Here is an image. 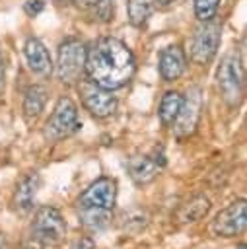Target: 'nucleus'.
<instances>
[{
    "label": "nucleus",
    "instance_id": "obj_1",
    "mask_svg": "<svg viewBox=\"0 0 247 249\" xmlns=\"http://www.w3.org/2000/svg\"><path fill=\"white\" fill-rule=\"evenodd\" d=\"M86 74L88 78L103 89L124 88L134 72L136 60L132 51L115 37H101L86 49Z\"/></svg>",
    "mask_w": 247,
    "mask_h": 249
},
{
    "label": "nucleus",
    "instance_id": "obj_2",
    "mask_svg": "<svg viewBox=\"0 0 247 249\" xmlns=\"http://www.w3.org/2000/svg\"><path fill=\"white\" fill-rule=\"evenodd\" d=\"M64 235H66V222L60 210L53 206H39L31 222L29 237L37 241L41 247H58L64 241Z\"/></svg>",
    "mask_w": 247,
    "mask_h": 249
},
{
    "label": "nucleus",
    "instance_id": "obj_3",
    "mask_svg": "<svg viewBox=\"0 0 247 249\" xmlns=\"http://www.w3.org/2000/svg\"><path fill=\"white\" fill-rule=\"evenodd\" d=\"M216 80H218V89L224 101L229 107H237L243 99L245 72H243V64L235 54H228L222 58L216 72Z\"/></svg>",
    "mask_w": 247,
    "mask_h": 249
},
{
    "label": "nucleus",
    "instance_id": "obj_4",
    "mask_svg": "<svg viewBox=\"0 0 247 249\" xmlns=\"http://www.w3.org/2000/svg\"><path fill=\"white\" fill-rule=\"evenodd\" d=\"M86 68V45L76 39L68 37L58 47L56 56V76L64 84H74L80 80Z\"/></svg>",
    "mask_w": 247,
    "mask_h": 249
},
{
    "label": "nucleus",
    "instance_id": "obj_5",
    "mask_svg": "<svg viewBox=\"0 0 247 249\" xmlns=\"http://www.w3.org/2000/svg\"><path fill=\"white\" fill-rule=\"evenodd\" d=\"M82 123L78 121V107L70 97H58L47 124H45V134L51 140H60L70 134H74Z\"/></svg>",
    "mask_w": 247,
    "mask_h": 249
},
{
    "label": "nucleus",
    "instance_id": "obj_6",
    "mask_svg": "<svg viewBox=\"0 0 247 249\" xmlns=\"http://www.w3.org/2000/svg\"><path fill=\"white\" fill-rule=\"evenodd\" d=\"M247 226V202L235 200L216 214L212 220V231L218 237H235L245 231Z\"/></svg>",
    "mask_w": 247,
    "mask_h": 249
},
{
    "label": "nucleus",
    "instance_id": "obj_7",
    "mask_svg": "<svg viewBox=\"0 0 247 249\" xmlns=\"http://www.w3.org/2000/svg\"><path fill=\"white\" fill-rule=\"evenodd\" d=\"M117 202V181L113 177H99L88 185L78 196V208H107L111 210Z\"/></svg>",
    "mask_w": 247,
    "mask_h": 249
},
{
    "label": "nucleus",
    "instance_id": "obj_8",
    "mask_svg": "<svg viewBox=\"0 0 247 249\" xmlns=\"http://www.w3.org/2000/svg\"><path fill=\"white\" fill-rule=\"evenodd\" d=\"M204 25H200L194 35H193V43H191V58L196 64H208L220 45V25L216 21H202Z\"/></svg>",
    "mask_w": 247,
    "mask_h": 249
},
{
    "label": "nucleus",
    "instance_id": "obj_9",
    "mask_svg": "<svg viewBox=\"0 0 247 249\" xmlns=\"http://www.w3.org/2000/svg\"><path fill=\"white\" fill-rule=\"evenodd\" d=\"M82 91V103L84 107L97 119H105L111 117L117 111V99L109 89L99 88L97 84H93L91 80L84 82L80 86Z\"/></svg>",
    "mask_w": 247,
    "mask_h": 249
},
{
    "label": "nucleus",
    "instance_id": "obj_10",
    "mask_svg": "<svg viewBox=\"0 0 247 249\" xmlns=\"http://www.w3.org/2000/svg\"><path fill=\"white\" fill-rule=\"evenodd\" d=\"M200 105H202V97H200V89L198 88H191L187 91V95L183 97L181 109L177 113V119L173 121V130L179 138L189 136L194 132L198 119H200Z\"/></svg>",
    "mask_w": 247,
    "mask_h": 249
},
{
    "label": "nucleus",
    "instance_id": "obj_11",
    "mask_svg": "<svg viewBox=\"0 0 247 249\" xmlns=\"http://www.w3.org/2000/svg\"><path fill=\"white\" fill-rule=\"evenodd\" d=\"M165 165V156L161 148H154L148 156H134L128 161V175L134 185H148L154 181L159 173V169Z\"/></svg>",
    "mask_w": 247,
    "mask_h": 249
},
{
    "label": "nucleus",
    "instance_id": "obj_12",
    "mask_svg": "<svg viewBox=\"0 0 247 249\" xmlns=\"http://www.w3.org/2000/svg\"><path fill=\"white\" fill-rule=\"evenodd\" d=\"M187 66V58L185 53L179 45H169L165 49H161L159 53V60H158V70L163 82H173L177 78L183 76Z\"/></svg>",
    "mask_w": 247,
    "mask_h": 249
},
{
    "label": "nucleus",
    "instance_id": "obj_13",
    "mask_svg": "<svg viewBox=\"0 0 247 249\" xmlns=\"http://www.w3.org/2000/svg\"><path fill=\"white\" fill-rule=\"evenodd\" d=\"M37 189H39V173L33 171V173H27L19 179V183L16 185V191H14V198H12L14 210L18 214L25 216L33 210Z\"/></svg>",
    "mask_w": 247,
    "mask_h": 249
},
{
    "label": "nucleus",
    "instance_id": "obj_14",
    "mask_svg": "<svg viewBox=\"0 0 247 249\" xmlns=\"http://www.w3.org/2000/svg\"><path fill=\"white\" fill-rule=\"evenodd\" d=\"M23 54H25V60H27V66L31 72L39 74V76H51L53 72V62H51V56H49V51L47 47L35 39V37H29L23 45Z\"/></svg>",
    "mask_w": 247,
    "mask_h": 249
},
{
    "label": "nucleus",
    "instance_id": "obj_15",
    "mask_svg": "<svg viewBox=\"0 0 247 249\" xmlns=\"http://www.w3.org/2000/svg\"><path fill=\"white\" fill-rule=\"evenodd\" d=\"M210 208H212V202L206 195H194L177 208L175 220L179 224H193V222L202 220L210 212Z\"/></svg>",
    "mask_w": 247,
    "mask_h": 249
},
{
    "label": "nucleus",
    "instance_id": "obj_16",
    "mask_svg": "<svg viewBox=\"0 0 247 249\" xmlns=\"http://www.w3.org/2000/svg\"><path fill=\"white\" fill-rule=\"evenodd\" d=\"M47 95H49V91L41 84H33V86L27 88L25 97H23V107H21L23 109V117H25L27 123H33L41 115V111L45 109Z\"/></svg>",
    "mask_w": 247,
    "mask_h": 249
},
{
    "label": "nucleus",
    "instance_id": "obj_17",
    "mask_svg": "<svg viewBox=\"0 0 247 249\" xmlns=\"http://www.w3.org/2000/svg\"><path fill=\"white\" fill-rule=\"evenodd\" d=\"M111 210L107 208H80V222L88 231H105L111 226Z\"/></svg>",
    "mask_w": 247,
    "mask_h": 249
},
{
    "label": "nucleus",
    "instance_id": "obj_18",
    "mask_svg": "<svg viewBox=\"0 0 247 249\" xmlns=\"http://www.w3.org/2000/svg\"><path fill=\"white\" fill-rule=\"evenodd\" d=\"M183 103V95L179 91H165L161 101H159V109H158V117L161 121V124L169 126L173 124V121L177 119V113L181 109Z\"/></svg>",
    "mask_w": 247,
    "mask_h": 249
},
{
    "label": "nucleus",
    "instance_id": "obj_19",
    "mask_svg": "<svg viewBox=\"0 0 247 249\" xmlns=\"http://www.w3.org/2000/svg\"><path fill=\"white\" fill-rule=\"evenodd\" d=\"M154 0H128V19L134 27H140L146 23L154 10Z\"/></svg>",
    "mask_w": 247,
    "mask_h": 249
},
{
    "label": "nucleus",
    "instance_id": "obj_20",
    "mask_svg": "<svg viewBox=\"0 0 247 249\" xmlns=\"http://www.w3.org/2000/svg\"><path fill=\"white\" fill-rule=\"evenodd\" d=\"M146 226H148V214H146L142 208H132V210L124 212L123 222H121V228H123L126 233H138V231H142Z\"/></svg>",
    "mask_w": 247,
    "mask_h": 249
},
{
    "label": "nucleus",
    "instance_id": "obj_21",
    "mask_svg": "<svg viewBox=\"0 0 247 249\" xmlns=\"http://www.w3.org/2000/svg\"><path fill=\"white\" fill-rule=\"evenodd\" d=\"M220 0H194V16L200 21H210L214 19L218 12Z\"/></svg>",
    "mask_w": 247,
    "mask_h": 249
},
{
    "label": "nucleus",
    "instance_id": "obj_22",
    "mask_svg": "<svg viewBox=\"0 0 247 249\" xmlns=\"http://www.w3.org/2000/svg\"><path fill=\"white\" fill-rule=\"evenodd\" d=\"M95 10H97V16L101 21H109L111 16H113V2L111 0H97L95 4Z\"/></svg>",
    "mask_w": 247,
    "mask_h": 249
},
{
    "label": "nucleus",
    "instance_id": "obj_23",
    "mask_svg": "<svg viewBox=\"0 0 247 249\" xmlns=\"http://www.w3.org/2000/svg\"><path fill=\"white\" fill-rule=\"evenodd\" d=\"M43 8H45V2L43 0H27L25 2V6H23V10H25V14L27 16H37V14H41L43 12Z\"/></svg>",
    "mask_w": 247,
    "mask_h": 249
},
{
    "label": "nucleus",
    "instance_id": "obj_24",
    "mask_svg": "<svg viewBox=\"0 0 247 249\" xmlns=\"http://www.w3.org/2000/svg\"><path fill=\"white\" fill-rule=\"evenodd\" d=\"M70 249H95V239L89 237V235H82L80 239H76L72 243Z\"/></svg>",
    "mask_w": 247,
    "mask_h": 249
},
{
    "label": "nucleus",
    "instance_id": "obj_25",
    "mask_svg": "<svg viewBox=\"0 0 247 249\" xmlns=\"http://www.w3.org/2000/svg\"><path fill=\"white\" fill-rule=\"evenodd\" d=\"M4 89V58H2V53H0V93Z\"/></svg>",
    "mask_w": 247,
    "mask_h": 249
},
{
    "label": "nucleus",
    "instance_id": "obj_26",
    "mask_svg": "<svg viewBox=\"0 0 247 249\" xmlns=\"http://www.w3.org/2000/svg\"><path fill=\"white\" fill-rule=\"evenodd\" d=\"M173 2H175V0H154L156 6H158V4H159V6H169V4H173Z\"/></svg>",
    "mask_w": 247,
    "mask_h": 249
},
{
    "label": "nucleus",
    "instance_id": "obj_27",
    "mask_svg": "<svg viewBox=\"0 0 247 249\" xmlns=\"http://www.w3.org/2000/svg\"><path fill=\"white\" fill-rule=\"evenodd\" d=\"M76 2H78L80 6H93L97 0H76Z\"/></svg>",
    "mask_w": 247,
    "mask_h": 249
},
{
    "label": "nucleus",
    "instance_id": "obj_28",
    "mask_svg": "<svg viewBox=\"0 0 247 249\" xmlns=\"http://www.w3.org/2000/svg\"><path fill=\"white\" fill-rule=\"evenodd\" d=\"M2 247H4V233L0 231V249H2Z\"/></svg>",
    "mask_w": 247,
    "mask_h": 249
},
{
    "label": "nucleus",
    "instance_id": "obj_29",
    "mask_svg": "<svg viewBox=\"0 0 247 249\" xmlns=\"http://www.w3.org/2000/svg\"><path fill=\"white\" fill-rule=\"evenodd\" d=\"M56 2H58V4H68L70 0H56Z\"/></svg>",
    "mask_w": 247,
    "mask_h": 249
},
{
    "label": "nucleus",
    "instance_id": "obj_30",
    "mask_svg": "<svg viewBox=\"0 0 247 249\" xmlns=\"http://www.w3.org/2000/svg\"><path fill=\"white\" fill-rule=\"evenodd\" d=\"M237 249H247V247H245V243H239V247H237Z\"/></svg>",
    "mask_w": 247,
    "mask_h": 249
}]
</instances>
